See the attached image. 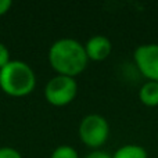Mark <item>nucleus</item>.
<instances>
[{"label": "nucleus", "mask_w": 158, "mask_h": 158, "mask_svg": "<svg viewBox=\"0 0 158 158\" xmlns=\"http://www.w3.org/2000/svg\"><path fill=\"white\" fill-rule=\"evenodd\" d=\"M86 56L89 61L94 63H101L107 60L112 53V43L107 36L104 35H94L83 44Z\"/></svg>", "instance_id": "obj_6"}, {"label": "nucleus", "mask_w": 158, "mask_h": 158, "mask_svg": "<svg viewBox=\"0 0 158 158\" xmlns=\"http://www.w3.org/2000/svg\"><path fill=\"white\" fill-rule=\"evenodd\" d=\"M10 61H11L10 50H8V47L6 46L4 43H2V42H0V69H2L3 67L7 65Z\"/></svg>", "instance_id": "obj_11"}, {"label": "nucleus", "mask_w": 158, "mask_h": 158, "mask_svg": "<svg viewBox=\"0 0 158 158\" xmlns=\"http://www.w3.org/2000/svg\"><path fill=\"white\" fill-rule=\"evenodd\" d=\"M139 100L146 107H158V82L146 81L139 89Z\"/></svg>", "instance_id": "obj_7"}, {"label": "nucleus", "mask_w": 158, "mask_h": 158, "mask_svg": "<svg viewBox=\"0 0 158 158\" xmlns=\"http://www.w3.org/2000/svg\"><path fill=\"white\" fill-rule=\"evenodd\" d=\"M111 156L112 158H148L147 150L143 146L135 144V143L121 146Z\"/></svg>", "instance_id": "obj_8"}, {"label": "nucleus", "mask_w": 158, "mask_h": 158, "mask_svg": "<svg viewBox=\"0 0 158 158\" xmlns=\"http://www.w3.org/2000/svg\"><path fill=\"white\" fill-rule=\"evenodd\" d=\"M0 158H24V157L17 148L10 147V146H3V147H0Z\"/></svg>", "instance_id": "obj_10"}, {"label": "nucleus", "mask_w": 158, "mask_h": 158, "mask_svg": "<svg viewBox=\"0 0 158 158\" xmlns=\"http://www.w3.org/2000/svg\"><path fill=\"white\" fill-rule=\"evenodd\" d=\"M11 7H13V3L10 0H0V17L6 15Z\"/></svg>", "instance_id": "obj_13"}, {"label": "nucleus", "mask_w": 158, "mask_h": 158, "mask_svg": "<svg viewBox=\"0 0 158 158\" xmlns=\"http://www.w3.org/2000/svg\"><path fill=\"white\" fill-rule=\"evenodd\" d=\"M81 142L90 150H101L110 137V123L100 114H87L78 126Z\"/></svg>", "instance_id": "obj_3"}, {"label": "nucleus", "mask_w": 158, "mask_h": 158, "mask_svg": "<svg viewBox=\"0 0 158 158\" xmlns=\"http://www.w3.org/2000/svg\"><path fill=\"white\" fill-rule=\"evenodd\" d=\"M133 63L146 81L158 82V43L137 46L133 52Z\"/></svg>", "instance_id": "obj_5"}, {"label": "nucleus", "mask_w": 158, "mask_h": 158, "mask_svg": "<svg viewBox=\"0 0 158 158\" xmlns=\"http://www.w3.org/2000/svg\"><path fill=\"white\" fill-rule=\"evenodd\" d=\"M78 82L75 78L54 75L44 86V98L53 107H65L78 96Z\"/></svg>", "instance_id": "obj_4"}, {"label": "nucleus", "mask_w": 158, "mask_h": 158, "mask_svg": "<svg viewBox=\"0 0 158 158\" xmlns=\"http://www.w3.org/2000/svg\"><path fill=\"white\" fill-rule=\"evenodd\" d=\"M47 60L56 75L75 79L89 64L83 43L72 38H61L56 40L49 49Z\"/></svg>", "instance_id": "obj_1"}, {"label": "nucleus", "mask_w": 158, "mask_h": 158, "mask_svg": "<svg viewBox=\"0 0 158 158\" xmlns=\"http://www.w3.org/2000/svg\"><path fill=\"white\" fill-rule=\"evenodd\" d=\"M85 158H112V156L110 153H107V151H104V150H93V151H90Z\"/></svg>", "instance_id": "obj_12"}, {"label": "nucleus", "mask_w": 158, "mask_h": 158, "mask_svg": "<svg viewBox=\"0 0 158 158\" xmlns=\"http://www.w3.org/2000/svg\"><path fill=\"white\" fill-rule=\"evenodd\" d=\"M50 158H79V154L72 146L61 144L53 150Z\"/></svg>", "instance_id": "obj_9"}, {"label": "nucleus", "mask_w": 158, "mask_h": 158, "mask_svg": "<svg viewBox=\"0 0 158 158\" xmlns=\"http://www.w3.org/2000/svg\"><path fill=\"white\" fill-rule=\"evenodd\" d=\"M36 87L33 68L21 60H11L0 69V90L14 98L27 97Z\"/></svg>", "instance_id": "obj_2"}]
</instances>
